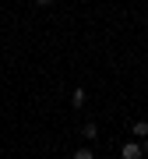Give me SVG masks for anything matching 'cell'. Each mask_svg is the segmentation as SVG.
<instances>
[{
    "mask_svg": "<svg viewBox=\"0 0 148 159\" xmlns=\"http://www.w3.org/2000/svg\"><path fill=\"white\" fill-rule=\"evenodd\" d=\"M131 134L134 138H148V120H134V124H131Z\"/></svg>",
    "mask_w": 148,
    "mask_h": 159,
    "instance_id": "2",
    "label": "cell"
},
{
    "mask_svg": "<svg viewBox=\"0 0 148 159\" xmlns=\"http://www.w3.org/2000/svg\"><path fill=\"white\" fill-rule=\"evenodd\" d=\"M85 99H88V96H85V89H74V92H71V106H74V110L85 106Z\"/></svg>",
    "mask_w": 148,
    "mask_h": 159,
    "instance_id": "3",
    "label": "cell"
},
{
    "mask_svg": "<svg viewBox=\"0 0 148 159\" xmlns=\"http://www.w3.org/2000/svg\"><path fill=\"white\" fill-rule=\"evenodd\" d=\"M81 134H85L88 142H95V138H99V127H95V124H92V120H88V124L81 127Z\"/></svg>",
    "mask_w": 148,
    "mask_h": 159,
    "instance_id": "4",
    "label": "cell"
},
{
    "mask_svg": "<svg viewBox=\"0 0 148 159\" xmlns=\"http://www.w3.org/2000/svg\"><path fill=\"white\" fill-rule=\"evenodd\" d=\"M74 159H95V156H92V148H74Z\"/></svg>",
    "mask_w": 148,
    "mask_h": 159,
    "instance_id": "5",
    "label": "cell"
},
{
    "mask_svg": "<svg viewBox=\"0 0 148 159\" xmlns=\"http://www.w3.org/2000/svg\"><path fill=\"white\" fill-rule=\"evenodd\" d=\"M141 148H145V152H148V138H145V142H141Z\"/></svg>",
    "mask_w": 148,
    "mask_h": 159,
    "instance_id": "6",
    "label": "cell"
},
{
    "mask_svg": "<svg viewBox=\"0 0 148 159\" xmlns=\"http://www.w3.org/2000/svg\"><path fill=\"white\" fill-rule=\"evenodd\" d=\"M120 156H124V159H141L145 148H141V142H124V145H120Z\"/></svg>",
    "mask_w": 148,
    "mask_h": 159,
    "instance_id": "1",
    "label": "cell"
}]
</instances>
